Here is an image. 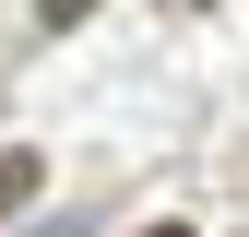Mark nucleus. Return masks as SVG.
Segmentation results:
<instances>
[{"instance_id": "f03ea898", "label": "nucleus", "mask_w": 249, "mask_h": 237, "mask_svg": "<svg viewBox=\"0 0 249 237\" xmlns=\"http://www.w3.org/2000/svg\"><path fill=\"white\" fill-rule=\"evenodd\" d=\"M36 12H48V24H83V12H95V0H36Z\"/></svg>"}, {"instance_id": "7ed1b4c3", "label": "nucleus", "mask_w": 249, "mask_h": 237, "mask_svg": "<svg viewBox=\"0 0 249 237\" xmlns=\"http://www.w3.org/2000/svg\"><path fill=\"white\" fill-rule=\"evenodd\" d=\"M131 237H190V225H178V214H154V225H131Z\"/></svg>"}, {"instance_id": "20e7f679", "label": "nucleus", "mask_w": 249, "mask_h": 237, "mask_svg": "<svg viewBox=\"0 0 249 237\" xmlns=\"http://www.w3.org/2000/svg\"><path fill=\"white\" fill-rule=\"evenodd\" d=\"M24 237H83V225H24Z\"/></svg>"}, {"instance_id": "f257e3e1", "label": "nucleus", "mask_w": 249, "mask_h": 237, "mask_svg": "<svg viewBox=\"0 0 249 237\" xmlns=\"http://www.w3.org/2000/svg\"><path fill=\"white\" fill-rule=\"evenodd\" d=\"M24 202H36V154H0V225H12Z\"/></svg>"}, {"instance_id": "39448f33", "label": "nucleus", "mask_w": 249, "mask_h": 237, "mask_svg": "<svg viewBox=\"0 0 249 237\" xmlns=\"http://www.w3.org/2000/svg\"><path fill=\"white\" fill-rule=\"evenodd\" d=\"M166 12H213V0H166Z\"/></svg>"}]
</instances>
